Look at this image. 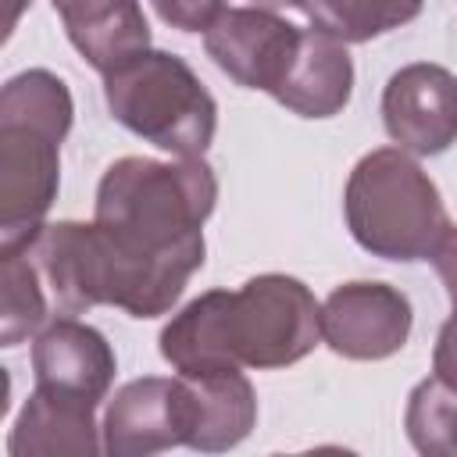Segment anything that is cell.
<instances>
[{
  "mask_svg": "<svg viewBox=\"0 0 457 457\" xmlns=\"http://www.w3.org/2000/svg\"><path fill=\"white\" fill-rule=\"evenodd\" d=\"M321 343V303L311 286L286 271H264L239 289L193 296L161 328V357L179 371L257 368L275 371L303 361Z\"/></svg>",
  "mask_w": 457,
  "mask_h": 457,
  "instance_id": "2",
  "label": "cell"
},
{
  "mask_svg": "<svg viewBox=\"0 0 457 457\" xmlns=\"http://www.w3.org/2000/svg\"><path fill=\"white\" fill-rule=\"evenodd\" d=\"M382 129L414 157L446 154L457 143V75L436 61L396 68L382 89Z\"/></svg>",
  "mask_w": 457,
  "mask_h": 457,
  "instance_id": "7",
  "label": "cell"
},
{
  "mask_svg": "<svg viewBox=\"0 0 457 457\" xmlns=\"http://www.w3.org/2000/svg\"><path fill=\"white\" fill-rule=\"evenodd\" d=\"M32 0H7V21H4V39H11V32L18 29V18H21V11L29 7Z\"/></svg>",
  "mask_w": 457,
  "mask_h": 457,
  "instance_id": "22",
  "label": "cell"
},
{
  "mask_svg": "<svg viewBox=\"0 0 457 457\" xmlns=\"http://www.w3.org/2000/svg\"><path fill=\"white\" fill-rule=\"evenodd\" d=\"M79 57L107 75L150 46V21L139 0H50Z\"/></svg>",
  "mask_w": 457,
  "mask_h": 457,
  "instance_id": "15",
  "label": "cell"
},
{
  "mask_svg": "<svg viewBox=\"0 0 457 457\" xmlns=\"http://www.w3.org/2000/svg\"><path fill=\"white\" fill-rule=\"evenodd\" d=\"M353 96V57L346 43L321 29H303L296 54L271 93L275 104L300 118H336Z\"/></svg>",
  "mask_w": 457,
  "mask_h": 457,
  "instance_id": "14",
  "label": "cell"
},
{
  "mask_svg": "<svg viewBox=\"0 0 457 457\" xmlns=\"http://www.w3.org/2000/svg\"><path fill=\"white\" fill-rule=\"evenodd\" d=\"M118 371L107 336L75 314H57L32 336V378L36 386L82 396L100 407Z\"/></svg>",
  "mask_w": 457,
  "mask_h": 457,
  "instance_id": "11",
  "label": "cell"
},
{
  "mask_svg": "<svg viewBox=\"0 0 457 457\" xmlns=\"http://www.w3.org/2000/svg\"><path fill=\"white\" fill-rule=\"evenodd\" d=\"M218 179L204 157H118L96 182L93 225L107 257V307L129 318L168 314L204 268V221Z\"/></svg>",
  "mask_w": 457,
  "mask_h": 457,
  "instance_id": "1",
  "label": "cell"
},
{
  "mask_svg": "<svg viewBox=\"0 0 457 457\" xmlns=\"http://www.w3.org/2000/svg\"><path fill=\"white\" fill-rule=\"evenodd\" d=\"M432 375L457 393V307L453 314L443 321L439 336H436V346H432Z\"/></svg>",
  "mask_w": 457,
  "mask_h": 457,
  "instance_id": "20",
  "label": "cell"
},
{
  "mask_svg": "<svg viewBox=\"0 0 457 457\" xmlns=\"http://www.w3.org/2000/svg\"><path fill=\"white\" fill-rule=\"evenodd\" d=\"M54 314H86L107 307V257L93 221H46L25 246Z\"/></svg>",
  "mask_w": 457,
  "mask_h": 457,
  "instance_id": "9",
  "label": "cell"
},
{
  "mask_svg": "<svg viewBox=\"0 0 457 457\" xmlns=\"http://www.w3.org/2000/svg\"><path fill=\"white\" fill-rule=\"evenodd\" d=\"M253 7H271V11H278V7H300V0H250Z\"/></svg>",
  "mask_w": 457,
  "mask_h": 457,
  "instance_id": "23",
  "label": "cell"
},
{
  "mask_svg": "<svg viewBox=\"0 0 457 457\" xmlns=\"http://www.w3.org/2000/svg\"><path fill=\"white\" fill-rule=\"evenodd\" d=\"M432 264H436V275H439V282H443V289H446L450 303L457 307V228L443 239V246L436 250Z\"/></svg>",
  "mask_w": 457,
  "mask_h": 457,
  "instance_id": "21",
  "label": "cell"
},
{
  "mask_svg": "<svg viewBox=\"0 0 457 457\" xmlns=\"http://www.w3.org/2000/svg\"><path fill=\"white\" fill-rule=\"evenodd\" d=\"M343 218L361 250L382 261H432L453 232L439 186L400 146L368 150L346 179Z\"/></svg>",
  "mask_w": 457,
  "mask_h": 457,
  "instance_id": "4",
  "label": "cell"
},
{
  "mask_svg": "<svg viewBox=\"0 0 457 457\" xmlns=\"http://www.w3.org/2000/svg\"><path fill=\"white\" fill-rule=\"evenodd\" d=\"M414 328V307L403 289L357 278L336 286L321 303V339L346 361H386L400 353Z\"/></svg>",
  "mask_w": 457,
  "mask_h": 457,
  "instance_id": "6",
  "label": "cell"
},
{
  "mask_svg": "<svg viewBox=\"0 0 457 457\" xmlns=\"http://www.w3.org/2000/svg\"><path fill=\"white\" fill-rule=\"evenodd\" d=\"M75 100L50 68H25L0 89V253L25 250L61 189V143Z\"/></svg>",
  "mask_w": 457,
  "mask_h": 457,
  "instance_id": "3",
  "label": "cell"
},
{
  "mask_svg": "<svg viewBox=\"0 0 457 457\" xmlns=\"http://www.w3.org/2000/svg\"><path fill=\"white\" fill-rule=\"evenodd\" d=\"M425 0H300L303 18L339 43H371L421 14Z\"/></svg>",
  "mask_w": 457,
  "mask_h": 457,
  "instance_id": "16",
  "label": "cell"
},
{
  "mask_svg": "<svg viewBox=\"0 0 457 457\" xmlns=\"http://www.w3.org/2000/svg\"><path fill=\"white\" fill-rule=\"evenodd\" d=\"M11 457H93L104 453V436L96 425V403L36 386L7 436Z\"/></svg>",
  "mask_w": 457,
  "mask_h": 457,
  "instance_id": "13",
  "label": "cell"
},
{
  "mask_svg": "<svg viewBox=\"0 0 457 457\" xmlns=\"http://www.w3.org/2000/svg\"><path fill=\"white\" fill-rule=\"evenodd\" d=\"M100 436L107 457H154L186 446L179 378L143 375L125 382L107 400Z\"/></svg>",
  "mask_w": 457,
  "mask_h": 457,
  "instance_id": "10",
  "label": "cell"
},
{
  "mask_svg": "<svg viewBox=\"0 0 457 457\" xmlns=\"http://www.w3.org/2000/svg\"><path fill=\"white\" fill-rule=\"evenodd\" d=\"M150 7L175 32H207L225 11V0H150Z\"/></svg>",
  "mask_w": 457,
  "mask_h": 457,
  "instance_id": "19",
  "label": "cell"
},
{
  "mask_svg": "<svg viewBox=\"0 0 457 457\" xmlns=\"http://www.w3.org/2000/svg\"><path fill=\"white\" fill-rule=\"evenodd\" d=\"M4 261V307H0V346H18L36 336L54 314L50 293L25 250L0 253Z\"/></svg>",
  "mask_w": 457,
  "mask_h": 457,
  "instance_id": "17",
  "label": "cell"
},
{
  "mask_svg": "<svg viewBox=\"0 0 457 457\" xmlns=\"http://www.w3.org/2000/svg\"><path fill=\"white\" fill-rule=\"evenodd\" d=\"M186 446L196 453H225L257 425V393L243 368H214L179 375Z\"/></svg>",
  "mask_w": 457,
  "mask_h": 457,
  "instance_id": "12",
  "label": "cell"
},
{
  "mask_svg": "<svg viewBox=\"0 0 457 457\" xmlns=\"http://www.w3.org/2000/svg\"><path fill=\"white\" fill-rule=\"evenodd\" d=\"M403 432L421 457H457V393L436 375L421 378L407 393Z\"/></svg>",
  "mask_w": 457,
  "mask_h": 457,
  "instance_id": "18",
  "label": "cell"
},
{
  "mask_svg": "<svg viewBox=\"0 0 457 457\" xmlns=\"http://www.w3.org/2000/svg\"><path fill=\"white\" fill-rule=\"evenodd\" d=\"M300 32V25L271 7H225L204 32V50L236 86L271 96L296 54Z\"/></svg>",
  "mask_w": 457,
  "mask_h": 457,
  "instance_id": "8",
  "label": "cell"
},
{
  "mask_svg": "<svg viewBox=\"0 0 457 457\" xmlns=\"http://www.w3.org/2000/svg\"><path fill=\"white\" fill-rule=\"evenodd\" d=\"M104 104L132 136L171 157H204L218 132V100L168 50H139L104 75Z\"/></svg>",
  "mask_w": 457,
  "mask_h": 457,
  "instance_id": "5",
  "label": "cell"
}]
</instances>
